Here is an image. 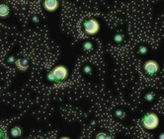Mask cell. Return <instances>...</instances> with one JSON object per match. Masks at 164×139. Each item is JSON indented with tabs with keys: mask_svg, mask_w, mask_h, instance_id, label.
<instances>
[{
	"mask_svg": "<svg viewBox=\"0 0 164 139\" xmlns=\"http://www.w3.org/2000/svg\"><path fill=\"white\" fill-rule=\"evenodd\" d=\"M147 48L146 46H141V48H139V52L141 53V54H145V53H147Z\"/></svg>",
	"mask_w": 164,
	"mask_h": 139,
	"instance_id": "cell-15",
	"label": "cell"
},
{
	"mask_svg": "<svg viewBox=\"0 0 164 139\" xmlns=\"http://www.w3.org/2000/svg\"><path fill=\"white\" fill-rule=\"evenodd\" d=\"M159 139H164V133H161L160 135H159Z\"/></svg>",
	"mask_w": 164,
	"mask_h": 139,
	"instance_id": "cell-19",
	"label": "cell"
},
{
	"mask_svg": "<svg viewBox=\"0 0 164 139\" xmlns=\"http://www.w3.org/2000/svg\"><path fill=\"white\" fill-rule=\"evenodd\" d=\"M68 76V70L65 66L63 65H57L49 72L47 75V78L51 82H62L64 81Z\"/></svg>",
	"mask_w": 164,
	"mask_h": 139,
	"instance_id": "cell-1",
	"label": "cell"
},
{
	"mask_svg": "<svg viewBox=\"0 0 164 139\" xmlns=\"http://www.w3.org/2000/svg\"><path fill=\"white\" fill-rule=\"evenodd\" d=\"M44 8L49 12H55L59 8V0H45Z\"/></svg>",
	"mask_w": 164,
	"mask_h": 139,
	"instance_id": "cell-5",
	"label": "cell"
},
{
	"mask_svg": "<svg viewBox=\"0 0 164 139\" xmlns=\"http://www.w3.org/2000/svg\"><path fill=\"white\" fill-rule=\"evenodd\" d=\"M83 71L85 74H91L92 73V68L90 65H85L83 68Z\"/></svg>",
	"mask_w": 164,
	"mask_h": 139,
	"instance_id": "cell-14",
	"label": "cell"
},
{
	"mask_svg": "<svg viewBox=\"0 0 164 139\" xmlns=\"http://www.w3.org/2000/svg\"><path fill=\"white\" fill-rule=\"evenodd\" d=\"M32 20H33V22H36V23H38V22H39V18H38V17H37V16H34Z\"/></svg>",
	"mask_w": 164,
	"mask_h": 139,
	"instance_id": "cell-17",
	"label": "cell"
},
{
	"mask_svg": "<svg viewBox=\"0 0 164 139\" xmlns=\"http://www.w3.org/2000/svg\"><path fill=\"white\" fill-rule=\"evenodd\" d=\"M10 14V9L6 4H0V18H6Z\"/></svg>",
	"mask_w": 164,
	"mask_h": 139,
	"instance_id": "cell-7",
	"label": "cell"
},
{
	"mask_svg": "<svg viewBox=\"0 0 164 139\" xmlns=\"http://www.w3.org/2000/svg\"><path fill=\"white\" fill-rule=\"evenodd\" d=\"M83 28L87 35L93 36V35H96L99 32V30H100V24H99V22L96 19L91 18L86 20L85 22L83 23Z\"/></svg>",
	"mask_w": 164,
	"mask_h": 139,
	"instance_id": "cell-3",
	"label": "cell"
},
{
	"mask_svg": "<svg viewBox=\"0 0 164 139\" xmlns=\"http://www.w3.org/2000/svg\"><path fill=\"white\" fill-rule=\"evenodd\" d=\"M143 69L148 75H154L159 71V64L155 60H147L143 64Z\"/></svg>",
	"mask_w": 164,
	"mask_h": 139,
	"instance_id": "cell-4",
	"label": "cell"
},
{
	"mask_svg": "<svg viewBox=\"0 0 164 139\" xmlns=\"http://www.w3.org/2000/svg\"><path fill=\"white\" fill-rule=\"evenodd\" d=\"M10 135L12 137H20L22 135V129L20 126H14L10 130Z\"/></svg>",
	"mask_w": 164,
	"mask_h": 139,
	"instance_id": "cell-8",
	"label": "cell"
},
{
	"mask_svg": "<svg viewBox=\"0 0 164 139\" xmlns=\"http://www.w3.org/2000/svg\"><path fill=\"white\" fill-rule=\"evenodd\" d=\"M4 135H5V134H4V132H3V131H2V130H1V129H0V139H1V138H4V137H5V136H4Z\"/></svg>",
	"mask_w": 164,
	"mask_h": 139,
	"instance_id": "cell-18",
	"label": "cell"
},
{
	"mask_svg": "<svg viewBox=\"0 0 164 139\" xmlns=\"http://www.w3.org/2000/svg\"><path fill=\"white\" fill-rule=\"evenodd\" d=\"M15 64H16V67L18 68L19 70H21V71H25V70H27L28 67H29V61L25 58L18 59V60H16Z\"/></svg>",
	"mask_w": 164,
	"mask_h": 139,
	"instance_id": "cell-6",
	"label": "cell"
},
{
	"mask_svg": "<svg viewBox=\"0 0 164 139\" xmlns=\"http://www.w3.org/2000/svg\"><path fill=\"white\" fill-rule=\"evenodd\" d=\"M124 40V36L122 34H117V35L114 36V42H117V44H120Z\"/></svg>",
	"mask_w": 164,
	"mask_h": 139,
	"instance_id": "cell-11",
	"label": "cell"
},
{
	"mask_svg": "<svg viewBox=\"0 0 164 139\" xmlns=\"http://www.w3.org/2000/svg\"><path fill=\"white\" fill-rule=\"evenodd\" d=\"M83 48L86 51H91L93 50V44H92L91 42H85L83 44Z\"/></svg>",
	"mask_w": 164,
	"mask_h": 139,
	"instance_id": "cell-9",
	"label": "cell"
},
{
	"mask_svg": "<svg viewBox=\"0 0 164 139\" xmlns=\"http://www.w3.org/2000/svg\"><path fill=\"white\" fill-rule=\"evenodd\" d=\"M96 138L97 139H110L111 136H110L109 134L105 133V132H99V133L97 134Z\"/></svg>",
	"mask_w": 164,
	"mask_h": 139,
	"instance_id": "cell-12",
	"label": "cell"
},
{
	"mask_svg": "<svg viewBox=\"0 0 164 139\" xmlns=\"http://www.w3.org/2000/svg\"><path fill=\"white\" fill-rule=\"evenodd\" d=\"M154 98H155V94L153 93V92H149V93L145 94V96H144V99L147 102H152L153 100H154Z\"/></svg>",
	"mask_w": 164,
	"mask_h": 139,
	"instance_id": "cell-10",
	"label": "cell"
},
{
	"mask_svg": "<svg viewBox=\"0 0 164 139\" xmlns=\"http://www.w3.org/2000/svg\"><path fill=\"white\" fill-rule=\"evenodd\" d=\"M142 126L147 130L155 129L159 124V117L154 113H147L143 115L141 119Z\"/></svg>",
	"mask_w": 164,
	"mask_h": 139,
	"instance_id": "cell-2",
	"label": "cell"
},
{
	"mask_svg": "<svg viewBox=\"0 0 164 139\" xmlns=\"http://www.w3.org/2000/svg\"><path fill=\"white\" fill-rule=\"evenodd\" d=\"M8 62H9V63H15V62H16V59H15L14 56H9V58H8Z\"/></svg>",
	"mask_w": 164,
	"mask_h": 139,
	"instance_id": "cell-16",
	"label": "cell"
},
{
	"mask_svg": "<svg viewBox=\"0 0 164 139\" xmlns=\"http://www.w3.org/2000/svg\"><path fill=\"white\" fill-rule=\"evenodd\" d=\"M115 115L118 117V118L123 119V118L125 117V115H126V114H125L124 111H122V110H117V111L115 112Z\"/></svg>",
	"mask_w": 164,
	"mask_h": 139,
	"instance_id": "cell-13",
	"label": "cell"
}]
</instances>
